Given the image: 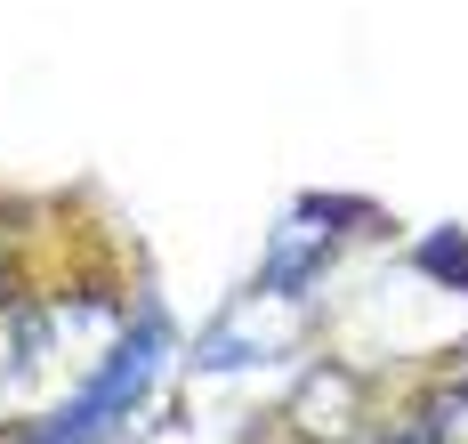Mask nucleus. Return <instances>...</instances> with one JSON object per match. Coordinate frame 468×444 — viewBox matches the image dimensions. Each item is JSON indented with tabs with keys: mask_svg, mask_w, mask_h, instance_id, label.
<instances>
[{
	"mask_svg": "<svg viewBox=\"0 0 468 444\" xmlns=\"http://www.w3.org/2000/svg\"><path fill=\"white\" fill-rule=\"evenodd\" d=\"M178 364H186L178 323L162 315V299H138L130 323H122V340L105 347L73 388H57L41 412L16 420V444H122L162 404V388H170Z\"/></svg>",
	"mask_w": 468,
	"mask_h": 444,
	"instance_id": "nucleus-1",
	"label": "nucleus"
},
{
	"mask_svg": "<svg viewBox=\"0 0 468 444\" xmlns=\"http://www.w3.org/2000/svg\"><path fill=\"white\" fill-rule=\"evenodd\" d=\"M315 299L299 291H275V283H259L250 275V291H234L202 332H194L186 364L202 380H227V372H267V364H291V355H307L315 340Z\"/></svg>",
	"mask_w": 468,
	"mask_h": 444,
	"instance_id": "nucleus-2",
	"label": "nucleus"
},
{
	"mask_svg": "<svg viewBox=\"0 0 468 444\" xmlns=\"http://www.w3.org/2000/svg\"><path fill=\"white\" fill-rule=\"evenodd\" d=\"M372 202L356 195H299L291 210L275 218V235H267V250H259V283H275V291H299L324 307V283L331 267L347 259V243L356 235H372Z\"/></svg>",
	"mask_w": 468,
	"mask_h": 444,
	"instance_id": "nucleus-3",
	"label": "nucleus"
},
{
	"mask_svg": "<svg viewBox=\"0 0 468 444\" xmlns=\"http://www.w3.org/2000/svg\"><path fill=\"white\" fill-rule=\"evenodd\" d=\"M282 420L291 444H372V380L347 355H315L282 396Z\"/></svg>",
	"mask_w": 468,
	"mask_h": 444,
	"instance_id": "nucleus-4",
	"label": "nucleus"
},
{
	"mask_svg": "<svg viewBox=\"0 0 468 444\" xmlns=\"http://www.w3.org/2000/svg\"><path fill=\"white\" fill-rule=\"evenodd\" d=\"M372 444H379V437H372ZM388 444H420V437H412V428H396V437H388Z\"/></svg>",
	"mask_w": 468,
	"mask_h": 444,
	"instance_id": "nucleus-5",
	"label": "nucleus"
}]
</instances>
